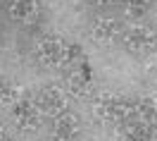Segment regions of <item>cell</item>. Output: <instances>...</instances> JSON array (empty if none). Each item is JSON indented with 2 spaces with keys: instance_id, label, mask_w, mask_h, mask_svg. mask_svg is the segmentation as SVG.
<instances>
[{
  "instance_id": "cell-2",
  "label": "cell",
  "mask_w": 157,
  "mask_h": 141,
  "mask_svg": "<svg viewBox=\"0 0 157 141\" xmlns=\"http://www.w3.org/2000/svg\"><path fill=\"white\" fill-rule=\"evenodd\" d=\"M124 46H126L128 53L147 55V53H152L157 48V34L145 24H133L124 34Z\"/></svg>"
},
{
  "instance_id": "cell-12",
  "label": "cell",
  "mask_w": 157,
  "mask_h": 141,
  "mask_svg": "<svg viewBox=\"0 0 157 141\" xmlns=\"http://www.w3.org/2000/svg\"><path fill=\"white\" fill-rule=\"evenodd\" d=\"M14 101H19V89L12 81L0 77V105H7V103H14Z\"/></svg>"
},
{
  "instance_id": "cell-15",
  "label": "cell",
  "mask_w": 157,
  "mask_h": 141,
  "mask_svg": "<svg viewBox=\"0 0 157 141\" xmlns=\"http://www.w3.org/2000/svg\"><path fill=\"white\" fill-rule=\"evenodd\" d=\"M88 2H90V5H107L109 0H88Z\"/></svg>"
},
{
  "instance_id": "cell-8",
  "label": "cell",
  "mask_w": 157,
  "mask_h": 141,
  "mask_svg": "<svg viewBox=\"0 0 157 141\" xmlns=\"http://www.w3.org/2000/svg\"><path fill=\"white\" fill-rule=\"evenodd\" d=\"M7 14H10L14 22L29 24V22L36 19L38 5H36V0H10V2H7Z\"/></svg>"
},
{
  "instance_id": "cell-10",
  "label": "cell",
  "mask_w": 157,
  "mask_h": 141,
  "mask_svg": "<svg viewBox=\"0 0 157 141\" xmlns=\"http://www.w3.org/2000/svg\"><path fill=\"white\" fill-rule=\"evenodd\" d=\"M136 115L140 120L155 122L157 120V93H145L136 101Z\"/></svg>"
},
{
  "instance_id": "cell-9",
  "label": "cell",
  "mask_w": 157,
  "mask_h": 141,
  "mask_svg": "<svg viewBox=\"0 0 157 141\" xmlns=\"http://www.w3.org/2000/svg\"><path fill=\"white\" fill-rule=\"evenodd\" d=\"M126 139H136V141H145V139H155L157 129L152 127V122L147 120H136V122H128L126 127Z\"/></svg>"
},
{
  "instance_id": "cell-5",
  "label": "cell",
  "mask_w": 157,
  "mask_h": 141,
  "mask_svg": "<svg viewBox=\"0 0 157 141\" xmlns=\"http://www.w3.org/2000/svg\"><path fill=\"white\" fill-rule=\"evenodd\" d=\"M62 48H64V41L55 36H45L36 46V60L48 67H62Z\"/></svg>"
},
{
  "instance_id": "cell-3",
  "label": "cell",
  "mask_w": 157,
  "mask_h": 141,
  "mask_svg": "<svg viewBox=\"0 0 157 141\" xmlns=\"http://www.w3.org/2000/svg\"><path fill=\"white\" fill-rule=\"evenodd\" d=\"M40 115H43V110L38 108L36 98H19V101H14L12 117H14L19 129H38Z\"/></svg>"
},
{
  "instance_id": "cell-16",
  "label": "cell",
  "mask_w": 157,
  "mask_h": 141,
  "mask_svg": "<svg viewBox=\"0 0 157 141\" xmlns=\"http://www.w3.org/2000/svg\"><path fill=\"white\" fill-rule=\"evenodd\" d=\"M2 136H5V129H2V124H0V139H2Z\"/></svg>"
},
{
  "instance_id": "cell-13",
  "label": "cell",
  "mask_w": 157,
  "mask_h": 141,
  "mask_svg": "<svg viewBox=\"0 0 157 141\" xmlns=\"http://www.w3.org/2000/svg\"><path fill=\"white\" fill-rule=\"evenodd\" d=\"M81 46L78 43H64V48H62V67L64 65H71V62H76L81 58Z\"/></svg>"
},
{
  "instance_id": "cell-11",
  "label": "cell",
  "mask_w": 157,
  "mask_h": 141,
  "mask_svg": "<svg viewBox=\"0 0 157 141\" xmlns=\"http://www.w3.org/2000/svg\"><path fill=\"white\" fill-rule=\"evenodd\" d=\"M69 91L76 98H86V96H90V91H93V84H90V79L86 74H71L69 77Z\"/></svg>"
},
{
  "instance_id": "cell-4",
  "label": "cell",
  "mask_w": 157,
  "mask_h": 141,
  "mask_svg": "<svg viewBox=\"0 0 157 141\" xmlns=\"http://www.w3.org/2000/svg\"><path fill=\"white\" fill-rule=\"evenodd\" d=\"M36 103H38V108L45 112V115H57V112L67 110L64 89L57 86V84H50L45 89H40V93L36 96Z\"/></svg>"
},
{
  "instance_id": "cell-1",
  "label": "cell",
  "mask_w": 157,
  "mask_h": 141,
  "mask_svg": "<svg viewBox=\"0 0 157 141\" xmlns=\"http://www.w3.org/2000/svg\"><path fill=\"white\" fill-rule=\"evenodd\" d=\"M93 115L100 122H128L136 115V103L119 98L112 91H100L93 98Z\"/></svg>"
},
{
  "instance_id": "cell-6",
  "label": "cell",
  "mask_w": 157,
  "mask_h": 141,
  "mask_svg": "<svg viewBox=\"0 0 157 141\" xmlns=\"http://www.w3.org/2000/svg\"><path fill=\"white\" fill-rule=\"evenodd\" d=\"M119 34H121V26H119V22L112 19V17H100V19H95L93 26H90V36H93V41L100 43V46L114 43Z\"/></svg>"
},
{
  "instance_id": "cell-14",
  "label": "cell",
  "mask_w": 157,
  "mask_h": 141,
  "mask_svg": "<svg viewBox=\"0 0 157 141\" xmlns=\"http://www.w3.org/2000/svg\"><path fill=\"white\" fill-rule=\"evenodd\" d=\"M124 2H126L128 7H131V10H136V12H140L143 10V7H145L147 2H150V0H124Z\"/></svg>"
},
{
  "instance_id": "cell-7",
  "label": "cell",
  "mask_w": 157,
  "mask_h": 141,
  "mask_svg": "<svg viewBox=\"0 0 157 141\" xmlns=\"http://www.w3.org/2000/svg\"><path fill=\"white\" fill-rule=\"evenodd\" d=\"M78 117L69 110H62L57 115H52V134L55 139H76L78 136Z\"/></svg>"
}]
</instances>
